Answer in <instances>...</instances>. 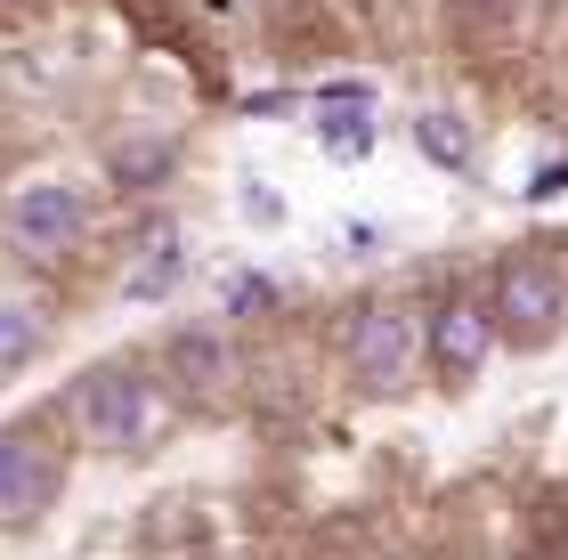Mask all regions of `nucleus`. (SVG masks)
<instances>
[{
    "instance_id": "39448f33",
    "label": "nucleus",
    "mask_w": 568,
    "mask_h": 560,
    "mask_svg": "<svg viewBox=\"0 0 568 560\" xmlns=\"http://www.w3.org/2000/svg\"><path fill=\"white\" fill-rule=\"evenodd\" d=\"M58 496H65V447L33 422L0 430V520H33Z\"/></svg>"
},
{
    "instance_id": "f03ea898",
    "label": "nucleus",
    "mask_w": 568,
    "mask_h": 560,
    "mask_svg": "<svg viewBox=\"0 0 568 560\" xmlns=\"http://www.w3.org/2000/svg\"><path fill=\"white\" fill-rule=\"evenodd\" d=\"M415 358H423V334H415V317H406L398 301H366V309H349V325H342L349 381H366L374 398H398L406 381H415Z\"/></svg>"
},
{
    "instance_id": "20e7f679",
    "label": "nucleus",
    "mask_w": 568,
    "mask_h": 560,
    "mask_svg": "<svg viewBox=\"0 0 568 560\" xmlns=\"http://www.w3.org/2000/svg\"><path fill=\"white\" fill-rule=\"evenodd\" d=\"M0 227H9V244L24 252V261H65V252L90 236V195L65 187V180H33V187L9 195Z\"/></svg>"
},
{
    "instance_id": "2eb2a0df",
    "label": "nucleus",
    "mask_w": 568,
    "mask_h": 560,
    "mask_svg": "<svg viewBox=\"0 0 568 560\" xmlns=\"http://www.w3.org/2000/svg\"><path fill=\"white\" fill-rule=\"evenodd\" d=\"M528 195H536V203H552V195H568V155H552V163H536V171H528Z\"/></svg>"
},
{
    "instance_id": "1a4fd4ad",
    "label": "nucleus",
    "mask_w": 568,
    "mask_h": 560,
    "mask_svg": "<svg viewBox=\"0 0 568 560\" xmlns=\"http://www.w3.org/2000/svg\"><path fill=\"white\" fill-rule=\"evenodd\" d=\"M49 342V317L33 309V301H0V374L33 366V349Z\"/></svg>"
},
{
    "instance_id": "0eeeda50",
    "label": "nucleus",
    "mask_w": 568,
    "mask_h": 560,
    "mask_svg": "<svg viewBox=\"0 0 568 560\" xmlns=\"http://www.w3.org/2000/svg\"><path fill=\"white\" fill-rule=\"evenodd\" d=\"M163 381L171 390H187L195 406H212L236 390V349H227L220 325H179V334L163 342Z\"/></svg>"
},
{
    "instance_id": "9d476101",
    "label": "nucleus",
    "mask_w": 568,
    "mask_h": 560,
    "mask_svg": "<svg viewBox=\"0 0 568 560\" xmlns=\"http://www.w3.org/2000/svg\"><path fill=\"white\" fill-rule=\"evenodd\" d=\"M317 139H325V155H333V163H357V155L374 146V122H366V106H325Z\"/></svg>"
},
{
    "instance_id": "9b49d317",
    "label": "nucleus",
    "mask_w": 568,
    "mask_h": 560,
    "mask_svg": "<svg viewBox=\"0 0 568 560\" xmlns=\"http://www.w3.org/2000/svg\"><path fill=\"white\" fill-rule=\"evenodd\" d=\"M179 276H187L179 244H171V252H139V268H131V301H154V293H171Z\"/></svg>"
},
{
    "instance_id": "ddd939ff",
    "label": "nucleus",
    "mask_w": 568,
    "mask_h": 560,
    "mask_svg": "<svg viewBox=\"0 0 568 560\" xmlns=\"http://www.w3.org/2000/svg\"><path fill=\"white\" fill-rule=\"evenodd\" d=\"M268 309H276L268 276H227V317H268Z\"/></svg>"
},
{
    "instance_id": "f257e3e1",
    "label": "nucleus",
    "mask_w": 568,
    "mask_h": 560,
    "mask_svg": "<svg viewBox=\"0 0 568 560\" xmlns=\"http://www.w3.org/2000/svg\"><path fill=\"white\" fill-rule=\"evenodd\" d=\"M65 406H73V422H82V439L90 447H114V455H146L171 430V381L163 374H139V366L82 374Z\"/></svg>"
},
{
    "instance_id": "f8f14e48",
    "label": "nucleus",
    "mask_w": 568,
    "mask_h": 560,
    "mask_svg": "<svg viewBox=\"0 0 568 560\" xmlns=\"http://www.w3.org/2000/svg\"><path fill=\"white\" fill-rule=\"evenodd\" d=\"M163 163H171V146H114V180L131 187V195L163 180Z\"/></svg>"
},
{
    "instance_id": "4468645a",
    "label": "nucleus",
    "mask_w": 568,
    "mask_h": 560,
    "mask_svg": "<svg viewBox=\"0 0 568 560\" xmlns=\"http://www.w3.org/2000/svg\"><path fill=\"white\" fill-rule=\"evenodd\" d=\"M244 220H252V227H276V220H284V195L252 180V187H244Z\"/></svg>"
},
{
    "instance_id": "6e6552de",
    "label": "nucleus",
    "mask_w": 568,
    "mask_h": 560,
    "mask_svg": "<svg viewBox=\"0 0 568 560\" xmlns=\"http://www.w3.org/2000/svg\"><path fill=\"white\" fill-rule=\"evenodd\" d=\"M415 155H423V163H438V171H471L479 139H471V122H463V114L430 106V114H415Z\"/></svg>"
},
{
    "instance_id": "7ed1b4c3",
    "label": "nucleus",
    "mask_w": 568,
    "mask_h": 560,
    "mask_svg": "<svg viewBox=\"0 0 568 560\" xmlns=\"http://www.w3.org/2000/svg\"><path fill=\"white\" fill-rule=\"evenodd\" d=\"M487 309H496V334L511 342H545L560 309H568V285L552 261H536V252H504L496 276H487Z\"/></svg>"
},
{
    "instance_id": "423d86ee",
    "label": "nucleus",
    "mask_w": 568,
    "mask_h": 560,
    "mask_svg": "<svg viewBox=\"0 0 568 560\" xmlns=\"http://www.w3.org/2000/svg\"><path fill=\"white\" fill-rule=\"evenodd\" d=\"M496 349V309L487 293H438V309L423 317V358L438 381H471Z\"/></svg>"
}]
</instances>
